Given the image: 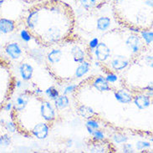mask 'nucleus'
<instances>
[{
	"instance_id": "obj_1",
	"label": "nucleus",
	"mask_w": 153,
	"mask_h": 153,
	"mask_svg": "<svg viewBox=\"0 0 153 153\" xmlns=\"http://www.w3.org/2000/svg\"><path fill=\"white\" fill-rule=\"evenodd\" d=\"M75 110L85 120L120 131L151 133L144 124L152 126V95L134 92L120 81L104 75H89L72 92Z\"/></svg>"
},
{
	"instance_id": "obj_2",
	"label": "nucleus",
	"mask_w": 153,
	"mask_h": 153,
	"mask_svg": "<svg viewBox=\"0 0 153 153\" xmlns=\"http://www.w3.org/2000/svg\"><path fill=\"white\" fill-rule=\"evenodd\" d=\"M26 33L45 49L75 33V11L62 0H45L30 5L21 18Z\"/></svg>"
},
{
	"instance_id": "obj_3",
	"label": "nucleus",
	"mask_w": 153,
	"mask_h": 153,
	"mask_svg": "<svg viewBox=\"0 0 153 153\" xmlns=\"http://www.w3.org/2000/svg\"><path fill=\"white\" fill-rule=\"evenodd\" d=\"M93 54L90 44L77 34L46 49L45 67L59 85L78 84L91 75Z\"/></svg>"
},
{
	"instance_id": "obj_4",
	"label": "nucleus",
	"mask_w": 153,
	"mask_h": 153,
	"mask_svg": "<svg viewBox=\"0 0 153 153\" xmlns=\"http://www.w3.org/2000/svg\"><path fill=\"white\" fill-rule=\"evenodd\" d=\"M10 117L16 131L26 138L43 140L61 121L57 106L40 92L22 91L14 100Z\"/></svg>"
},
{
	"instance_id": "obj_5",
	"label": "nucleus",
	"mask_w": 153,
	"mask_h": 153,
	"mask_svg": "<svg viewBox=\"0 0 153 153\" xmlns=\"http://www.w3.org/2000/svg\"><path fill=\"white\" fill-rule=\"evenodd\" d=\"M146 45L141 33L120 26L109 29L92 50L94 62L105 75L117 77Z\"/></svg>"
},
{
	"instance_id": "obj_6",
	"label": "nucleus",
	"mask_w": 153,
	"mask_h": 153,
	"mask_svg": "<svg viewBox=\"0 0 153 153\" xmlns=\"http://www.w3.org/2000/svg\"><path fill=\"white\" fill-rule=\"evenodd\" d=\"M114 19L120 27L143 33L153 29V0H112Z\"/></svg>"
},
{
	"instance_id": "obj_7",
	"label": "nucleus",
	"mask_w": 153,
	"mask_h": 153,
	"mask_svg": "<svg viewBox=\"0 0 153 153\" xmlns=\"http://www.w3.org/2000/svg\"><path fill=\"white\" fill-rule=\"evenodd\" d=\"M117 77L120 84L130 91L152 95V47L146 46Z\"/></svg>"
},
{
	"instance_id": "obj_8",
	"label": "nucleus",
	"mask_w": 153,
	"mask_h": 153,
	"mask_svg": "<svg viewBox=\"0 0 153 153\" xmlns=\"http://www.w3.org/2000/svg\"><path fill=\"white\" fill-rule=\"evenodd\" d=\"M17 79L11 62L0 55V112L12 99L16 89Z\"/></svg>"
},
{
	"instance_id": "obj_9",
	"label": "nucleus",
	"mask_w": 153,
	"mask_h": 153,
	"mask_svg": "<svg viewBox=\"0 0 153 153\" xmlns=\"http://www.w3.org/2000/svg\"><path fill=\"white\" fill-rule=\"evenodd\" d=\"M75 2L87 12H96L111 4L112 0H75Z\"/></svg>"
},
{
	"instance_id": "obj_10",
	"label": "nucleus",
	"mask_w": 153,
	"mask_h": 153,
	"mask_svg": "<svg viewBox=\"0 0 153 153\" xmlns=\"http://www.w3.org/2000/svg\"><path fill=\"white\" fill-rule=\"evenodd\" d=\"M22 1H23V2H25V3H26V4L32 5V4H38V3H40V2L45 1V0H22Z\"/></svg>"
}]
</instances>
